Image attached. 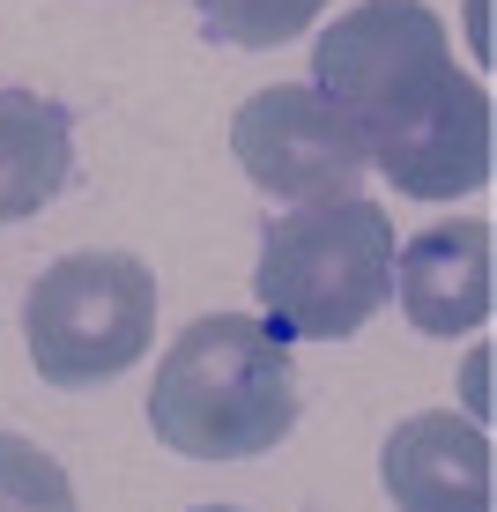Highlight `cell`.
<instances>
[{"mask_svg": "<svg viewBox=\"0 0 497 512\" xmlns=\"http://www.w3.org/2000/svg\"><path fill=\"white\" fill-rule=\"evenodd\" d=\"M149 431L186 461H253L297 431V364L275 327L208 312L149 379Z\"/></svg>", "mask_w": 497, "mask_h": 512, "instance_id": "1", "label": "cell"}, {"mask_svg": "<svg viewBox=\"0 0 497 512\" xmlns=\"http://www.w3.org/2000/svg\"><path fill=\"white\" fill-rule=\"evenodd\" d=\"M253 290L275 334L297 342H349L394 297V223L364 193L297 201L260 231Z\"/></svg>", "mask_w": 497, "mask_h": 512, "instance_id": "2", "label": "cell"}, {"mask_svg": "<svg viewBox=\"0 0 497 512\" xmlns=\"http://www.w3.org/2000/svg\"><path fill=\"white\" fill-rule=\"evenodd\" d=\"M453 75L460 67L446 45V23L423 0H364L342 23H327L312 45V90L364 134V156L416 127L446 97Z\"/></svg>", "mask_w": 497, "mask_h": 512, "instance_id": "3", "label": "cell"}, {"mask_svg": "<svg viewBox=\"0 0 497 512\" xmlns=\"http://www.w3.org/2000/svg\"><path fill=\"white\" fill-rule=\"evenodd\" d=\"M23 342L45 386H104L156 342V268L134 253H67L30 282Z\"/></svg>", "mask_w": 497, "mask_h": 512, "instance_id": "4", "label": "cell"}, {"mask_svg": "<svg viewBox=\"0 0 497 512\" xmlns=\"http://www.w3.org/2000/svg\"><path fill=\"white\" fill-rule=\"evenodd\" d=\"M230 156L260 193L275 201H327L357 193L371 156L364 134L349 127L319 90H260L230 112Z\"/></svg>", "mask_w": 497, "mask_h": 512, "instance_id": "5", "label": "cell"}, {"mask_svg": "<svg viewBox=\"0 0 497 512\" xmlns=\"http://www.w3.org/2000/svg\"><path fill=\"white\" fill-rule=\"evenodd\" d=\"M490 223L483 216H453L431 223L408 245H394V297H401V320L416 334H475L490 320Z\"/></svg>", "mask_w": 497, "mask_h": 512, "instance_id": "6", "label": "cell"}, {"mask_svg": "<svg viewBox=\"0 0 497 512\" xmlns=\"http://www.w3.org/2000/svg\"><path fill=\"white\" fill-rule=\"evenodd\" d=\"M386 498L401 512H490L497 505V468H490V438L475 416L423 409L394 423L379 453Z\"/></svg>", "mask_w": 497, "mask_h": 512, "instance_id": "7", "label": "cell"}, {"mask_svg": "<svg viewBox=\"0 0 497 512\" xmlns=\"http://www.w3.org/2000/svg\"><path fill=\"white\" fill-rule=\"evenodd\" d=\"M371 171L394 193H408V201H460V193H475L490 179V90L453 75L446 97L416 127L371 149Z\"/></svg>", "mask_w": 497, "mask_h": 512, "instance_id": "8", "label": "cell"}, {"mask_svg": "<svg viewBox=\"0 0 497 512\" xmlns=\"http://www.w3.org/2000/svg\"><path fill=\"white\" fill-rule=\"evenodd\" d=\"M75 179V112L45 90H0V223L52 208Z\"/></svg>", "mask_w": 497, "mask_h": 512, "instance_id": "9", "label": "cell"}, {"mask_svg": "<svg viewBox=\"0 0 497 512\" xmlns=\"http://www.w3.org/2000/svg\"><path fill=\"white\" fill-rule=\"evenodd\" d=\"M327 15V0H201V30L238 52H275Z\"/></svg>", "mask_w": 497, "mask_h": 512, "instance_id": "10", "label": "cell"}, {"mask_svg": "<svg viewBox=\"0 0 497 512\" xmlns=\"http://www.w3.org/2000/svg\"><path fill=\"white\" fill-rule=\"evenodd\" d=\"M0 512H75V483L38 438L0 431Z\"/></svg>", "mask_w": 497, "mask_h": 512, "instance_id": "11", "label": "cell"}, {"mask_svg": "<svg viewBox=\"0 0 497 512\" xmlns=\"http://www.w3.org/2000/svg\"><path fill=\"white\" fill-rule=\"evenodd\" d=\"M193 512H238V505H193Z\"/></svg>", "mask_w": 497, "mask_h": 512, "instance_id": "12", "label": "cell"}]
</instances>
